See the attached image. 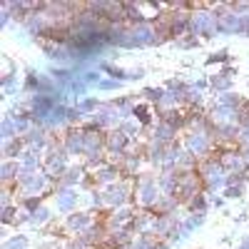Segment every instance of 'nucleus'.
Wrapping results in <instances>:
<instances>
[{"label":"nucleus","instance_id":"nucleus-1","mask_svg":"<svg viewBox=\"0 0 249 249\" xmlns=\"http://www.w3.org/2000/svg\"><path fill=\"white\" fill-rule=\"evenodd\" d=\"M23 247H25V242H23V239H13L5 249H23Z\"/></svg>","mask_w":249,"mask_h":249}]
</instances>
